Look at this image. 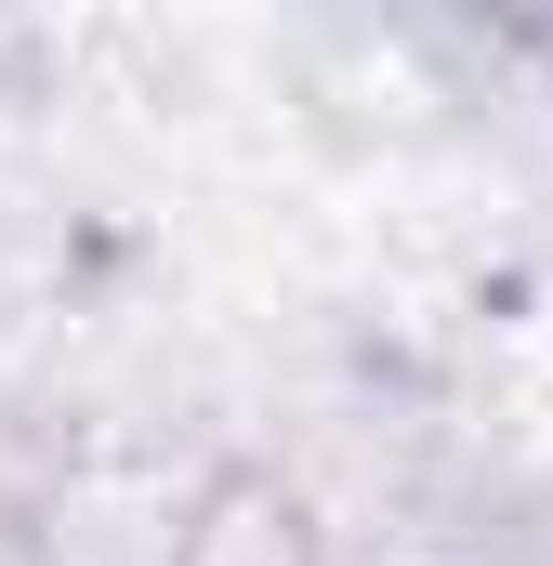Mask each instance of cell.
Returning <instances> with one entry per match:
<instances>
[{"instance_id":"obj_1","label":"cell","mask_w":553,"mask_h":566,"mask_svg":"<svg viewBox=\"0 0 553 566\" xmlns=\"http://www.w3.org/2000/svg\"><path fill=\"white\" fill-rule=\"evenodd\" d=\"M171 566H330V554H316L303 488H290V474H264V461H238V474H211V488L185 501Z\"/></svg>"}]
</instances>
